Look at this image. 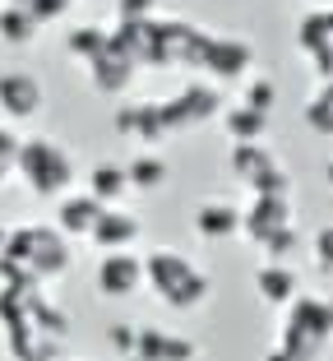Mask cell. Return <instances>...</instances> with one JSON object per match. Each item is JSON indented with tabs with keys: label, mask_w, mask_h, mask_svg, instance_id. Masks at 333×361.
I'll use <instances>...</instances> for the list:
<instances>
[{
	"label": "cell",
	"mask_w": 333,
	"mask_h": 361,
	"mask_svg": "<svg viewBox=\"0 0 333 361\" xmlns=\"http://www.w3.org/2000/svg\"><path fill=\"white\" fill-rule=\"evenodd\" d=\"M241 102L255 106V111H264V116H273V106H278V84H273V79H246Z\"/></svg>",
	"instance_id": "obj_24"
},
{
	"label": "cell",
	"mask_w": 333,
	"mask_h": 361,
	"mask_svg": "<svg viewBox=\"0 0 333 361\" xmlns=\"http://www.w3.org/2000/svg\"><path fill=\"white\" fill-rule=\"evenodd\" d=\"M278 227H291V200L287 195H250V204L241 209V236L250 241H264Z\"/></svg>",
	"instance_id": "obj_10"
},
{
	"label": "cell",
	"mask_w": 333,
	"mask_h": 361,
	"mask_svg": "<svg viewBox=\"0 0 333 361\" xmlns=\"http://www.w3.org/2000/svg\"><path fill=\"white\" fill-rule=\"evenodd\" d=\"M218 106H222V93H218V88L190 84V88H181L176 97L158 102V116H162V130L172 135V130H194V126H204V121H213Z\"/></svg>",
	"instance_id": "obj_7"
},
{
	"label": "cell",
	"mask_w": 333,
	"mask_h": 361,
	"mask_svg": "<svg viewBox=\"0 0 333 361\" xmlns=\"http://www.w3.org/2000/svg\"><path fill=\"white\" fill-rule=\"evenodd\" d=\"M194 65L208 70L213 79L232 84V79H246L250 65H255V47L246 37H232V32H199L194 42Z\"/></svg>",
	"instance_id": "obj_5"
},
{
	"label": "cell",
	"mask_w": 333,
	"mask_h": 361,
	"mask_svg": "<svg viewBox=\"0 0 333 361\" xmlns=\"http://www.w3.org/2000/svg\"><path fill=\"white\" fill-rule=\"evenodd\" d=\"M14 171L23 176V185H28L37 200H61V195H70V185H75V158L46 135L19 139Z\"/></svg>",
	"instance_id": "obj_3"
},
{
	"label": "cell",
	"mask_w": 333,
	"mask_h": 361,
	"mask_svg": "<svg viewBox=\"0 0 333 361\" xmlns=\"http://www.w3.org/2000/svg\"><path fill=\"white\" fill-rule=\"evenodd\" d=\"M116 14H120V23H149V19H158V0H120Z\"/></svg>",
	"instance_id": "obj_29"
},
{
	"label": "cell",
	"mask_w": 333,
	"mask_h": 361,
	"mask_svg": "<svg viewBox=\"0 0 333 361\" xmlns=\"http://www.w3.org/2000/svg\"><path fill=\"white\" fill-rule=\"evenodd\" d=\"M37 23H32V14L23 10V5H0V42L5 47H32L37 42Z\"/></svg>",
	"instance_id": "obj_21"
},
{
	"label": "cell",
	"mask_w": 333,
	"mask_h": 361,
	"mask_svg": "<svg viewBox=\"0 0 333 361\" xmlns=\"http://www.w3.org/2000/svg\"><path fill=\"white\" fill-rule=\"evenodd\" d=\"M130 176V190H158L162 180L172 176V167H167V158H158V153H139V158L125 167Z\"/></svg>",
	"instance_id": "obj_23"
},
{
	"label": "cell",
	"mask_w": 333,
	"mask_h": 361,
	"mask_svg": "<svg viewBox=\"0 0 333 361\" xmlns=\"http://www.w3.org/2000/svg\"><path fill=\"white\" fill-rule=\"evenodd\" d=\"M23 10L32 14V23H37V28H46V23L65 19V14L75 10V0H23Z\"/></svg>",
	"instance_id": "obj_27"
},
{
	"label": "cell",
	"mask_w": 333,
	"mask_h": 361,
	"mask_svg": "<svg viewBox=\"0 0 333 361\" xmlns=\"http://www.w3.org/2000/svg\"><path fill=\"white\" fill-rule=\"evenodd\" d=\"M333 343V301L329 297H296L287 306V324L278 334V348L291 361H320Z\"/></svg>",
	"instance_id": "obj_4"
},
{
	"label": "cell",
	"mask_w": 333,
	"mask_h": 361,
	"mask_svg": "<svg viewBox=\"0 0 333 361\" xmlns=\"http://www.w3.org/2000/svg\"><path fill=\"white\" fill-rule=\"evenodd\" d=\"M0 111L10 121H32L42 111V84L28 70H5L0 75Z\"/></svg>",
	"instance_id": "obj_11"
},
{
	"label": "cell",
	"mask_w": 333,
	"mask_h": 361,
	"mask_svg": "<svg viewBox=\"0 0 333 361\" xmlns=\"http://www.w3.org/2000/svg\"><path fill=\"white\" fill-rule=\"evenodd\" d=\"M139 361H194L199 348L181 334H167V329H153V324H139V348H134Z\"/></svg>",
	"instance_id": "obj_15"
},
{
	"label": "cell",
	"mask_w": 333,
	"mask_h": 361,
	"mask_svg": "<svg viewBox=\"0 0 333 361\" xmlns=\"http://www.w3.org/2000/svg\"><path fill=\"white\" fill-rule=\"evenodd\" d=\"M264 361H291V357H287V352H282V348H273V352H269V357H264Z\"/></svg>",
	"instance_id": "obj_31"
},
{
	"label": "cell",
	"mask_w": 333,
	"mask_h": 361,
	"mask_svg": "<svg viewBox=\"0 0 333 361\" xmlns=\"http://www.w3.org/2000/svg\"><path fill=\"white\" fill-rule=\"evenodd\" d=\"M296 245H301V236H296V227H278L273 236H264V241H259V250H264L269 259H278V264H287V259L296 255Z\"/></svg>",
	"instance_id": "obj_25"
},
{
	"label": "cell",
	"mask_w": 333,
	"mask_h": 361,
	"mask_svg": "<svg viewBox=\"0 0 333 361\" xmlns=\"http://www.w3.org/2000/svg\"><path fill=\"white\" fill-rule=\"evenodd\" d=\"M296 269L291 264H278V259H264V264H259V274H255V292H259V301H264V306H291V301H296Z\"/></svg>",
	"instance_id": "obj_17"
},
{
	"label": "cell",
	"mask_w": 333,
	"mask_h": 361,
	"mask_svg": "<svg viewBox=\"0 0 333 361\" xmlns=\"http://www.w3.org/2000/svg\"><path fill=\"white\" fill-rule=\"evenodd\" d=\"M134 70H139V65L130 61L125 51H116L111 42H107V51H102V56H93V61H88V79H93L97 93H107V97H120V93H125V88L134 84Z\"/></svg>",
	"instance_id": "obj_14"
},
{
	"label": "cell",
	"mask_w": 333,
	"mask_h": 361,
	"mask_svg": "<svg viewBox=\"0 0 333 361\" xmlns=\"http://www.w3.org/2000/svg\"><path fill=\"white\" fill-rule=\"evenodd\" d=\"M315 264L333 274V227H320V236H315Z\"/></svg>",
	"instance_id": "obj_30"
},
{
	"label": "cell",
	"mask_w": 333,
	"mask_h": 361,
	"mask_svg": "<svg viewBox=\"0 0 333 361\" xmlns=\"http://www.w3.org/2000/svg\"><path fill=\"white\" fill-rule=\"evenodd\" d=\"M65 269H70V241L56 227H10V241L0 255L5 287H42Z\"/></svg>",
	"instance_id": "obj_1"
},
{
	"label": "cell",
	"mask_w": 333,
	"mask_h": 361,
	"mask_svg": "<svg viewBox=\"0 0 333 361\" xmlns=\"http://www.w3.org/2000/svg\"><path fill=\"white\" fill-rule=\"evenodd\" d=\"M116 135H130L139 144H153L162 139V116H158V102H134V106H116Z\"/></svg>",
	"instance_id": "obj_18"
},
{
	"label": "cell",
	"mask_w": 333,
	"mask_h": 361,
	"mask_svg": "<svg viewBox=\"0 0 333 361\" xmlns=\"http://www.w3.org/2000/svg\"><path fill=\"white\" fill-rule=\"evenodd\" d=\"M222 130H227L232 144H264V135H269V116L241 102V106H227V111H222Z\"/></svg>",
	"instance_id": "obj_19"
},
{
	"label": "cell",
	"mask_w": 333,
	"mask_h": 361,
	"mask_svg": "<svg viewBox=\"0 0 333 361\" xmlns=\"http://www.w3.org/2000/svg\"><path fill=\"white\" fill-rule=\"evenodd\" d=\"M194 232L204 241H232V236H241V209L227 200H204L194 209Z\"/></svg>",
	"instance_id": "obj_16"
},
{
	"label": "cell",
	"mask_w": 333,
	"mask_h": 361,
	"mask_svg": "<svg viewBox=\"0 0 333 361\" xmlns=\"http://www.w3.org/2000/svg\"><path fill=\"white\" fill-rule=\"evenodd\" d=\"M144 283H149L172 310H194V306H204L208 292H213V283H208L204 269L194 264L190 255H181V250H167V245L144 255Z\"/></svg>",
	"instance_id": "obj_2"
},
{
	"label": "cell",
	"mask_w": 333,
	"mask_h": 361,
	"mask_svg": "<svg viewBox=\"0 0 333 361\" xmlns=\"http://www.w3.org/2000/svg\"><path fill=\"white\" fill-rule=\"evenodd\" d=\"M102 209H107V204H97L88 190L61 195V204H56V232H61L65 241H88V232H93Z\"/></svg>",
	"instance_id": "obj_13"
},
{
	"label": "cell",
	"mask_w": 333,
	"mask_h": 361,
	"mask_svg": "<svg viewBox=\"0 0 333 361\" xmlns=\"http://www.w3.org/2000/svg\"><path fill=\"white\" fill-rule=\"evenodd\" d=\"M88 195H93L97 204H120V200L130 195L125 167H116V162H97L93 176H88Z\"/></svg>",
	"instance_id": "obj_20"
},
{
	"label": "cell",
	"mask_w": 333,
	"mask_h": 361,
	"mask_svg": "<svg viewBox=\"0 0 333 361\" xmlns=\"http://www.w3.org/2000/svg\"><path fill=\"white\" fill-rule=\"evenodd\" d=\"M93 283H97V292L111 297V301L134 297L144 287V255H134V250H107L93 269Z\"/></svg>",
	"instance_id": "obj_8"
},
{
	"label": "cell",
	"mask_w": 333,
	"mask_h": 361,
	"mask_svg": "<svg viewBox=\"0 0 333 361\" xmlns=\"http://www.w3.org/2000/svg\"><path fill=\"white\" fill-rule=\"evenodd\" d=\"M107 42H111V32L107 28H97V23H79V28H70L65 32V51L75 56V61H93V56H102L107 51Z\"/></svg>",
	"instance_id": "obj_22"
},
{
	"label": "cell",
	"mask_w": 333,
	"mask_h": 361,
	"mask_svg": "<svg viewBox=\"0 0 333 361\" xmlns=\"http://www.w3.org/2000/svg\"><path fill=\"white\" fill-rule=\"evenodd\" d=\"M324 180H329V190H333V158H329V167H324Z\"/></svg>",
	"instance_id": "obj_33"
},
{
	"label": "cell",
	"mask_w": 333,
	"mask_h": 361,
	"mask_svg": "<svg viewBox=\"0 0 333 361\" xmlns=\"http://www.w3.org/2000/svg\"><path fill=\"white\" fill-rule=\"evenodd\" d=\"M107 343H111V352H120V357H134V348H139V324H111L107 329Z\"/></svg>",
	"instance_id": "obj_28"
},
{
	"label": "cell",
	"mask_w": 333,
	"mask_h": 361,
	"mask_svg": "<svg viewBox=\"0 0 333 361\" xmlns=\"http://www.w3.org/2000/svg\"><path fill=\"white\" fill-rule=\"evenodd\" d=\"M88 241H93L102 255H107V250H134V241H139V218L125 213L120 204H107V209L97 213Z\"/></svg>",
	"instance_id": "obj_12"
},
{
	"label": "cell",
	"mask_w": 333,
	"mask_h": 361,
	"mask_svg": "<svg viewBox=\"0 0 333 361\" xmlns=\"http://www.w3.org/2000/svg\"><path fill=\"white\" fill-rule=\"evenodd\" d=\"M5 241H10V227H0V255H5Z\"/></svg>",
	"instance_id": "obj_32"
},
{
	"label": "cell",
	"mask_w": 333,
	"mask_h": 361,
	"mask_svg": "<svg viewBox=\"0 0 333 361\" xmlns=\"http://www.w3.org/2000/svg\"><path fill=\"white\" fill-rule=\"evenodd\" d=\"M10 5H23V0H10Z\"/></svg>",
	"instance_id": "obj_34"
},
{
	"label": "cell",
	"mask_w": 333,
	"mask_h": 361,
	"mask_svg": "<svg viewBox=\"0 0 333 361\" xmlns=\"http://www.w3.org/2000/svg\"><path fill=\"white\" fill-rule=\"evenodd\" d=\"M306 126H310L315 135H333V97L324 93V88L306 102Z\"/></svg>",
	"instance_id": "obj_26"
},
{
	"label": "cell",
	"mask_w": 333,
	"mask_h": 361,
	"mask_svg": "<svg viewBox=\"0 0 333 361\" xmlns=\"http://www.w3.org/2000/svg\"><path fill=\"white\" fill-rule=\"evenodd\" d=\"M296 47H301L306 61L315 65V75L329 84L333 79V5L301 14V23H296Z\"/></svg>",
	"instance_id": "obj_9"
},
{
	"label": "cell",
	"mask_w": 333,
	"mask_h": 361,
	"mask_svg": "<svg viewBox=\"0 0 333 361\" xmlns=\"http://www.w3.org/2000/svg\"><path fill=\"white\" fill-rule=\"evenodd\" d=\"M232 171L250 185V195H291V180H287V167L273 158V149L264 144H232L227 153Z\"/></svg>",
	"instance_id": "obj_6"
}]
</instances>
